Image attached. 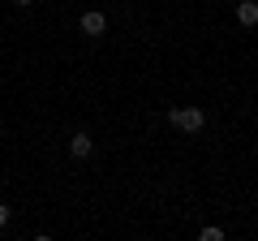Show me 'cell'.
<instances>
[{"mask_svg": "<svg viewBox=\"0 0 258 241\" xmlns=\"http://www.w3.org/2000/svg\"><path fill=\"white\" fill-rule=\"evenodd\" d=\"M198 237H203V241H224V228H215V224H207V228L198 232Z\"/></svg>", "mask_w": 258, "mask_h": 241, "instance_id": "cell-5", "label": "cell"}, {"mask_svg": "<svg viewBox=\"0 0 258 241\" xmlns=\"http://www.w3.org/2000/svg\"><path fill=\"white\" fill-rule=\"evenodd\" d=\"M13 220V211H9V203H0V228H5V224Z\"/></svg>", "mask_w": 258, "mask_h": 241, "instance_id": "cell-6", "label": "cell"}, {"mask_svg": "<svg viewBox=\"0 0 258 241\" xmlns=\"http://www.w3.org/2000/svg\"><path fill=\"white\" fill-rule=\"evenodd\" d=\"M103 30H108V18H103L99 9H86V13H82V35H91V39H99Z\"/></svg>", "mask_w": 258, "mask_h": 241, "instance_id": "cell-3", "label": "cell"}, {"mask_svg": "<svg viewBox=\"0 0 258 241\" xmlns=\"http://www.w3.org/2000/svg\"><path fill=\"white\" fill-rule=\"evenodd\" d=\"M168 125L181 130V134H203L207 112H203V108H168Z\"/></svg>", "mask_w": 258, "mask_h": 241, "instance_id": "cell-1", "label": "cell"}, {"mask_svg": "<svg viewBox=\"0 0 258 241\" xmlns=\"http://www.w3.org/2000/svg\"><path fill=\"white\" fill-rule=\"evenodd\" d=\"M69 155H74V159H91L95 155V138L86 130H74V134H69Z\"/></svg>", "mask_w": 258, "mask_h": 241, "instance_id": "cell-2", "label": "cell"}, {"mask_svg": "<svg viewBox=\"0 0 258 241\" xmlns=\"http://www.w3.org/2000/svg\"><path fill=\"white\" fill-rule=\"evenodd\" d=\"M13 5H22V9H26V5H35V0H13Z\"/></svg>", "mask_w": 258, "mask_h": 241, "instance_id": "cell-7", "label": "cell"}, {"mask_svg": "<svg viewBox=\"0 0 258 241\" xmlns=\"http://www.w3.org/2000/svg\"><path fill=\"white\" fill-rule=\"evenodd\" d=\"M237 22H241V26H258V0H241V5H237Z\"/></svg>", "mask_w": 258, "mask_h": 241, "instance_id": "cell-4", "label": "cell"}]
</instances>
